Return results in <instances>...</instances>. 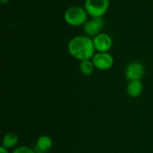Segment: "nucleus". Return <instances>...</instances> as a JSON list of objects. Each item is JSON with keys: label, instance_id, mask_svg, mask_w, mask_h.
Here are the masks:
<instances>
[{"label": "nucleus", "instance_id": "9b49d317", "mask_svg": "<svg viewBox=\"0 0 153 153\" xmlns=\"http://www.w3.org/2000/svg\"><path fill=\"white\" fill-rule=\"evenodd\" d=\"M80 71L81 73L85 75V76H90L93 74L95 68V65L92 62L91 59H87V60H82L80 63Z\"/></svg>", "mask_w": 153, "mask_h": 153}, {"label": "nucleus", "instance_id": "ddd939ff", "mask_svg": "<svg viewBox=\"0 0 153 153\" xmlns=\"http://www.w3.org/2000/svg\"><path fill=\"white\" fill-rule=\"evenodd\" d=\"M0 153H9L8 152V149L4 148V146L0 147Z\"/></svg>", "mask_w": 153, "mask_h": 153}, {"label": "nucleus", "instance_id": "4468645a", "mask_svg": "<svg viewBox=\"0 0 153 153\" xmlns=\"http://www.w3.org/2000/svg\"><path fill=\"white\" fill-rule=\"evenodd\" d=\"M11 0H0V3L1 4H7V3H9Z\"/></svg>", "mask_w": 153, "mask_h": 153}, {"label": "nucleus", "instance_id": "9d476101", "mask_svg": "<svg viewBox=\"0 0 153 153\" xmlns=\"http://www.w3.org/2000/svg\"><path fill=\"white\" fill-rule=\"evenodd\" d=\"M19 142V136L16 133L13 132H10L7 133L4 138H3V143H2V146H4L6 149H11L13 148L17 145Z\"/></svg>", "mask_w": 153, "mask_h": 153}, {"label": "nucleus", "instance_id": "f8f14e48", "mask_svg": "<svg viewBox=\"0 0 153 153\" xmlns=\"http://www.w3.org/2000/svg\"><path fill=\"white\" fill-rule=\"evenodd\" d=\"M12 153H36L34 150H32L31 148L28 147V146H19L17 148H15L13 150V152Z\"/></svg>", "mask_w": 153, "mask_h": 153}, {"label": "nucleus", "instance_id": "6e6552de", "mask_svg": "<svg viewBox=\"0 0 153 153\" xmlns=\"http://www.w3.org/2000/svg\"><path fill=\"white\" fill-rule=\"evenodd\" d=\"M143 91V85L141 80L129 81L126 86V92L132 98H138L142 95Z\"/></svg>", "mask_w": 153, "mask_h": 153}, {"label": "nucleus", "instance_id": "f03ea898", "mask_svg": "<svg viewBox=\"0 0 153 153\" xmlns=\"http://www.w3.org/2000/svg\"><path fill=\"white\" fill-rule=\"evenodd\" d=\"M88 17L89 14L84 6L80 5L69 6L64 13L65 22L72 27L83 26L87 22Z\"/></svg>", "mask_w": 153, "mask_h": 153}, {"label": "nucleus", "instance_id": "1a4fd4ad", "mask_svg": "<svg viewBox=\"0 0 153 153\" xmlns=\"http://www.w3.org/2000/svg\"><path fill=\"white\" fill-rule=\"evenodd\" d=\"M52 139L48 135H41L38 138L35 150L38 153H47L52 147Z\"/></svg>", "mask_w": 153, "mask_h": 153}, {"label": "nucleus", "instance_id": "39448f33", "mask_svg": "<svg viewBox=\"0 0 153 153\" xmlns=\"http://www.w3.org/2000/svg\"><path fill=\"white\" fill-rule=\"evenodd\" d=\"M104 24L105 22L103 17L91 18V20H88L87 22L82 26V30L85 35L91 38H94L100 33V30L103 29Z\"/></svg>", "mask_w": 153, "mask_h": 153}, {"label": "nucleus", "instance_id": "7ed1b4c3", "mask_svg": "<svg viewBox=\"0 0 153 153\" xmlns=\"http://www.w3.org/2000/svg\"><path fill=\"white\" fill-rule=\"evenodd\" d=\"M109 0H85L84 8L91 18L103 17L108 8Z\"/></svg>", "mask_w": 153, "mask_h": 153}, {"label": "nucleus", "instance_id": "0eeeda50", "mask_svg": "<svg viewBox=\"0 0 153 153\" xmlns=\"http://www.w3.org/2000/svg\"><path fill=\"white\" fill-rule=\"evenodd\" d=\"M92 40L97 52H108L113 46V39L107 33L100 32L92 38Z\"/></svg>", "mask_w": 153, "mask_h": 153}, {"label": "nucleus", "instance_id": "20e7f679", "mask_svg": "<svg viewBox=\"0 0 153 153\" xmlns=\"http://www.w3.org/2000/svg\"><path fill=\"white\" fill-rule=\"evenodd\" d=\"M95 68L100 71L109 70L114 65V57L108 52H97L91 58Z\"/></svg>", "mask_w": 153, "mask_h": 153}, {"label": "nucleus", "instance_id": "423d86ee", "mask_svg": "<svg viewBox=\"0 0 153 153\" xmlns=\"http://www.w3.org/2000/svg\"><path fill=\"white\" fill-rule=\"evenodd\" d=\"M145 74L144 66L137 61L129 63L126 67V78L128 81L142 80Z\"/></svg>", "mask_w": 153, "mask_h": 153}, {"label": "nucleus", "instance_id": "f257e3e1", "mask_svg": "<svg viewBox=\"0 0 153 153\" xmlns=\"http://www.w3.org/2000/svg\"><path fill=\"white\" fill-rule=\"evenodd\" d=\"M67 50L70 56L80 61L91 59L96 53L92 38L85 34L73 37L67 44Z\"/></svg>", "mask_w": 153, "mask_h": 153}]
</instances>
